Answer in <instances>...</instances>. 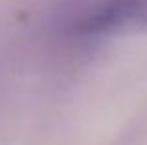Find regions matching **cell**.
Masks as SVG:
<instances>
[{
    "label": "cell",
    "mask_w": 147,
    "mask_h": 145,
    "mask_svg": "<svg viewBox=\"0 0 147 145\" xmlns=\"http://www.w3.org/2000/svg\"><path fill=\"white\" fill-rule=\"evenodd\" d=\"M135 30H147V0H111L78 26L82 36H111Z\"/></svg>",
    "instance_id": "6da1fadb"
}]
</instances>
